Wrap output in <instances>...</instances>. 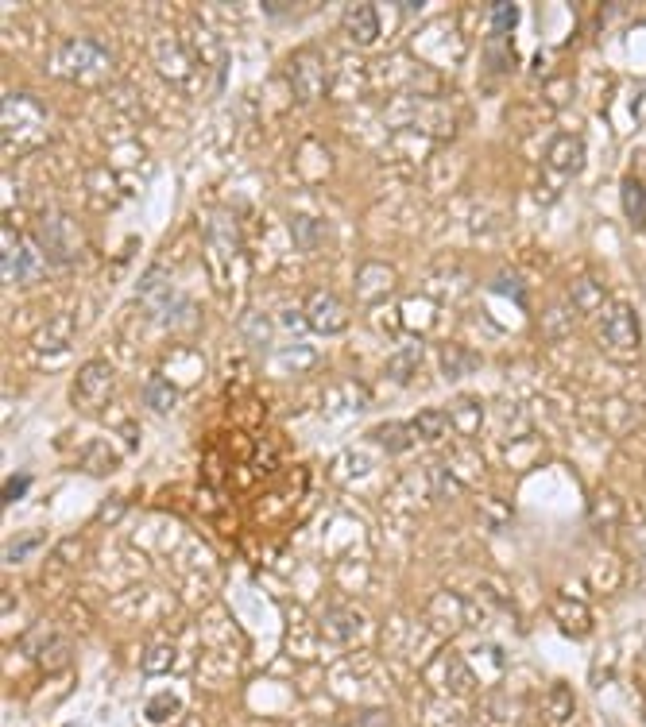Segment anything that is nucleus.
Returning a JSON list of instances; mask_svg holds the SVG:
<instances>
[{
  "label": "nucleus",
  "instance_id": "dca6fc26",
  "mask_svg": "<svg viewBox=\"0 0 646 727\" xmlns=\"http://www.w3.org/2000/svg\"><path fill=\"white\" fill-rule=\"evenodd\" d=\"M623 213L631 229H646V186L639 178H623Z\"/></svg>",
  "mask_w": 646,
  "mask_h": 727
},
{
  "label": "nucleus",
  "instance_id": "7c9ffc66",
  "mask_svg": "<svg viewBox=\"0 0 646 727\" xmlns=\"http://www.w3.org/2000/svg\"><path fill=\"white\" fill-rule=\"evenodd\" d=\"M349 727H391V712L387 708H364V712H356Z\"/></svg>",
  "mask_w": 646,
  "mask_h": 727
},
{
  "label": "nucleus",
  "instance_id": "f03ea898",
  "mask_svg": "<svg viewBox=\"0 0 646 727\" xmlns=\"http://www.w3.org/2000/svg\"><path fill=\"white\" fill-rule=\"evenodd\" d=\"M55 70H59L62 78L78 82V86H97V82L109 78L113 55L97 39H66L59 51H55Z\"/></svg>",
  "mask_w": 646,
  "mask_h": 727
},
{
  "label": "nucleus",
  "instance_id": "39448f33",
  "mask_svg": "<svg viewBox=\"0 0 646 727\" xmlns=\"http://www.w3.org/2000/svg\"><path fill=\"white\" fill-rule=\"evenodd\" d=\"M39 248H43V256L47 263H66L78 260V252H82V233H78V225L70 221V217H62V213H47L43 221H39Z\"/></svg>",
  "mask_w": 646,
  "mask_h": 727
},
{
  "label": "nucleus",
  "instance_id": "5701e85b",
  "mask_svg": "<svg viewBox=\"0 0 646 727\" xmlns=\"http://www.w3.org/2000/svg\"><path fill=\"white\" fill-rule=\"evenodd\" d=\"M569 302L581 310V314H592L596 306H604V287L592 279V275H585V279H577L573 283V291H569Z\"/></svg>",
  "mask_w": 646,
  "mask_h": 727
},
{
  "label": "nucleus",
  "instance_id": "9b49d317",
  "mask_svg": "<svg viewBox=\"0 0 646 727\" xmlns=\"http://www.w3.org/2000/svg\"><path fill=\"white\" fill-rule=\"evenodd\" d=\"M345 31L360 47L376 43L380 39V12H376V4H349L345 8Z\"/></svg>",
  "mask_w": 646,
  "mask_h": 727
},
{
  "label": "nucleus",
  "instance_id": "0eeeda50",
  "mask_svg": "<svg viewBox=\"0 0 646 727\" xmlns=\"http://www.w3.org/2000/svg\"><path fill=\"white\" fill-rule=\"evenodd\" d=\"M302 321L310 333H322V337H333L349 325V310L345 302L337 298L333 291H314L306 298V310H302Z\"/></svg>",
  "mask_w": 646,
  "mask_h": 727
},
{
  "label": "nucleus",
  "instance_id": "cd10ccee",
  "mask_svg": "<svg viewBox=\"0 0 646 727\" xmlns=\"http://www.w3.org/2000/svg\"><path fill=\"white\" fill-rule=\"evenodd\" d=\"M43 546V534L39 530H28V534H20V538H12L8 542V550H4V561L8 565H16V561H24V557H31V553Z\"/></svg>",
  "mask_w": 646,
  "mask_h": 727
},
{
  "label": "nucleus",
  "instance_id": "9d476101",
  "mask_svg": "<svg viewBox=\"0 0 646 727\" xmlns=\"http://www.w3.org/2000/svg\"><path fill=\"white\" fill-rule=\"evenodd\" d=\"M322 631L333 642H353L364 635V615L353 604H329L322 611Z\"/></svg>",
  "mask_w": 646,
  "mask_h": 727
},
{
  "label": "nucleus",
  "instance_id": "6e6552de",
  "mask_svg": "<svg viewBox=\"0 0 646 727\" xmlns=\"http://www.w3.org/2000/svg\"><path fill=\"white\" fill-rule=\"evenodd\" d=\"M113 383H117V376H113V368L105 360H89L86 368L78 372V379H74V403L82 410L105 407L109 395H113Z\"/></svg>",
  "mask_w": 646,
  "mask_h": 727
},
{
  "label": "nucleus",
  "instance_id": "423d86ee",
  "mask_svg": "<svg viewBox=\"0 0 646 727\" xmlns=\"http://www.w3.org/2000/svg\"><path fill=\"white\" fill-rule=\"evenodd\" d=\"M287 78H291V89L298 101H318L325 93V62L314 47H302L294 51L291 62H287Z\"/></svg>",
  "mask_w": 646,
  "mask_h": 727
},
{
  "label": "nucleus",
  "instance_id": "4be33fe9",
  "mask_svg": "<svg viewBox=\"0 0 646 727\" xmlns=\"http://www.w3.org/2000/svg\"><path fill=\"white\" fill-rule=\"evenodd\" d=\"M480 418H484V407L469 399V395H461L457 399V407L449 410V422H453V430H461V434H476L480 430Z\"/></svg>",
  "mask_w": 646,
  "mask_h": 727
},
{
  "label": "nucleus",
  "instance_id": "393cba45",
  "mask_svg": "<svg viewBox=\"0 0 646 727\" xmlns=\"http://www.w3.org/2000/svg\"><path fill=\"white\" fill-rule=\"evenodd\" d=\"M414 430H418V437H426V441H441V434L453 430L449 410H422V414L414 418Z\"/></svg>",
  "mask_w": 646,
  "mask_h": 727
},
{
  "label": "nucleus",
  "instance_id": "1a4fd4ad",
  "mask_svg": "<svg viewBox=\"0 0 646 727\" xmlns=\"http://www.w3.org/2000/svg\"><path fill=\"white\" fill-rule=\"evenodd\" d=\"M546 167L558 178H565V182L573 175H581L585 171V144L577 136H569V132L554 136L550 147H546Z\"/></svg>",
  "mask_w": 646,
  "mask_h": 727
},
{
  "label": "nucleus",
  "instance_id": "f8f14e48",
  "mask_svg": "<svg viewBox=\"0 0 646 727\" xmlns=\"http://www.w3.org/2000/svg\"><path fill=\"white\" fill-rule=\"evenodd\" d=\"M24 654L28 658H35L39 666H59L62 658H66V642H62V635H55V631H31L28 639H24Z\"/></svg>",
  "mask_w": 646,
  "mask_h": 727
},
{
  "label": "nucleus",
  "instance_id": "aec40b11",
  "mask_svg": "<svg viewBox=\"0 0 646 727\" xmlns=\"http://www.w3.org/2000/svg\"><path fill=\"white\" fill-rule=\"evenodd\" d=\"M577 712V700H573V689L569 685H554L550 689V697H546V720L550 724L565 727V720Z\"/></svg>",
  "mask_w": 646,
  "mask_h": 727
},
{
  "label": "nucleus",
  "instance_id": "f3484780",
  "mask_svg": "<svg viewBox=\"0 0 646 727\" xmlns=\"http://www.w3.org/2000/svg\"><path fill=\"white\" fill-rule=\"evenodd\" d=\"M74 337V321L70 318H51L39 333H35V349L43 352H62Z\"/></svg>",
  "mask_w": 646,
  "mask_h": 727
},
{
  "label": "nucleus",
  "instance_id": "a878e982",
  "mask_svg": "<svg viewBox=\"0 0 646 727\" xmlns=\"http://www.w3.org/2000/svg\"><path fill=\"white\" fill-rule=\"evenodd\" d=\"M178 708H182L178 693H159V697H151L144 704V716L151 724H167V720H175L178 716Z\"/></svg>",
  "mask_w": 646,
  "mask_h": 727
},
{
  "label": "nucleus",
  "instance_id": "a211bd4d",
  "mask_svg": "<svg viewBox=\"0 0 646 727\" xmlns=\"http://www.w3.org/2000/svg\"><path fill=\"white\" fill-rule=\"evenodd\" d=\"M445 681H449V693H453V697H472V693H476V673H472V666H465V658H457V654L445 658Z\"/></svg>",
  "mask_w": 646,
  "mask_h": 727
},
{
  "label": "nucleus",
  "instance_id": "412c9836",
  "mask_svg": "<svg viewBox=\"0 0 646 727\" xmlns=\"http://www.w3.org/2000/svg\"><path fill=\"white\" fill-rule=\"evenodd\" d=\"M418 360H422V345L418 341H411L407 349H399L391 360H387V376L395 379V383H407V379L418 372Z\"/></svg>",
  "mask_w": 646,
  "mask_h": 727
},
{
  "label": "nucleus",
  "instance_id": "c85d7f7f",
  "mask_svg": "<svg viewBox=\"0 0 646 727\" xmlns=\"http://www.w3.org/2000/svg\"><path fill=\"white\" fill-rule=\"evenodd\" d=\"M291 225H294V244L298 248L322 244V221H314V217H291Z\"/></svg>",
  "mask_w": 646,
  "mask_h": 727
},
{
  "label": "nucleus",
  "instance_id": "c756f323",
  "mask_svg": "<svg viewBox=\"0 0 646 727\" xmlns=\"http://www.w3.org/2000/svg\"><path fill=\"white\" fill-rule=\"evenodd\" d=\"M519 24V4H496L492 8V31L500 35V31H511Z\"/></svg>",
  "mask_w": 646,
  "mask_h": 727
},
{
  "label": "nucleus",
  "instance_id": "ddd939ff",
  "mask_svg": "<svg viewBox=\"0 0 646 727\" xmlns=\"http://www.w3.org/2000/svg\"><path fill=\"white\" fill-rule=\"evenodd\" d=\"M554 615H558L561 631H565L569 639H585L588 631H592V611H588V604H581V600H565V596H561L558 604H554Z\"/></svg>",
  "mask_w": 646,
  "mask_h": 727
},
{
  "label": "nucleus",
  "instance_id": "2eb2a0df",
  "mask_svg": "<svg viewBox=\"0 0 646 727\" xmlns=\"http://www.w3.org/2000/svg\"><path fill=\"white\" fill-rule=\"evenodd\" d=\"M372 441L380 445L383 453H391V457H399V453H407L414 441H418V430L407 426V422H383L372 430Z\"/></svg>",
  "mask_w": 646,
  "mask_h": 727
},
{
  "label": "nucleus",
  "instance_id": "6ab92c4d",
  "mask_svg": "<svg viewBox=\"0 0 646 727\" xmlns=\"http://www.w3.org/2000/svg\"><path fill=\"white\" fill-rule=\"evenodd\" d=\"M441 376L445 379H465L476 368V356L469 349H461V345H445L441 349Z\"/></svg>",
  "mask_w": 646,
  "mask_h": 727
},
{
  "label": "nucleus",
  "instance_id": "7ed1b4c3",
  "mask_svg": "<svg viewBox=\"0 0 646 727\" xmlns=\"http://www.w3.org/2000/svg\"><path fill=\"white\" fill-rule=\"evenodd\" d=\"M596 341L600 349L608 352L612 360H631L639 345H643V329H639V314L627 306V302H616L608 306V314L596 325Z\"/></svg>",
  "mask_w": 646,
  "mask_h": 727
},
{
  "label": "nucleus",
  "instance_id": "bb28decb",
  "mask_svg": "<svg viewBox=\"0 0 646 727\" xmlns=\"http://www.w3.org/2000/svg\"><path fill=\"white\" fill-rule=\"evenodd\" d=\"M144 399H147V407H151V410H163V414H167V410H171L178 403V387H171L167 379L155 376L144 387Z\"/></svg>",
  "mask_w": 646,
  "mask_h": 727
},
{
  "label": "nucleus",
  "instance_id": "f257e3e1",
  "mask_svg": "<svg viewBox=\"0 0 646 727\" xmlns=\"http://www.w3.org/2000/svg\"><path fill=\"white\" fill-rule=\"evenodd\" d=\"M47 140V105L31 93H8L4 97V151L24 155Z\"/></svg>",
  "mask_w": 646,
  "mask_h": 727
},
{
  "label": "nucleus",
  "instance_id": "473e14b6",
  "mask_svg": "<svg viewBox=\"0 0 646 727\" xmlns=\"http://www.w3.org/2000/svg\"><path fill=\"white\" fill-rule=\"evenodd\" d=\"M546 93H550V101H554V105H561V97H565V101H569V97H573V86H554V82H550V86H546Z\"/></svg>",
  "mask_w": 646,
  "mask_h": 727
},
{
  "label": "nucleus",
  "instance_id": "2f4dec72",
  "mask_svg": "<svg viewBox=\"0 0 646 727\" xmlns=\"http://www.w3.org/2000/svg\"><path fill=\"white\" fill-rule=\"evenodd\" d=\"M28 488H31V476L28 472H16V476L4 484V503H16V499L28 492Z\"/></svg>",
  "mask_w": 646,
  "mask_h": 727
},
{
  "label": "nucleus",
  "instance_id": "b1692460",
  "mask_svg": "<svg viewBox=\"0 0 646 727\" xmlns=\"http://www.w3.org/2000/svg\"><path fill=\"white\" fill-rule=\"evenodd\" d=\"M175 666V642L167 639H151L144 650V673H167Z\"/></svg>",
  "mask_w": 646,
  "mask_h": 727
},
{
  "label": "nucleus",
  "instance_id": "20e7f679",
  "mask_svg": "<svg viewBox=\"0 0 646 727\" xmlns=\"http://www.w3.org/2000/svg\"><path fill=\"white\" fill-rule=\"evenodd\" d=\"M43 248L39 240L4 229V283H35L43 275Z\"/></svg>",
  "mask_w": 646,
  "mask_h": 727
},
{
  "label": "nucleus",
  "instance_id": "4468645a",
  "mask_svg": "<svg viewBox=\"0 0 646 727\" xmlns=\"http://www.w3.org/2000/svg\"><path fill=\"white\" fill-rule=\"evenodd\" d=\"M391 287H395V271H391V267H383V263H364V267H360V275H356V294H360L364 302L383 298Z\"/></svg>",
  "mask_w": 646,
  "mask_h": 727
}]
</instances>
